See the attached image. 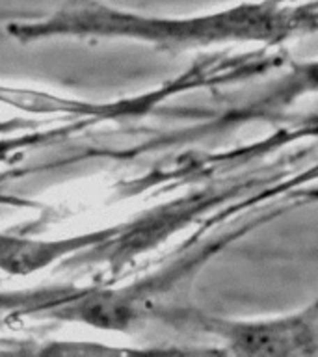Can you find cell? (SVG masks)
<instances>
[{"label":"cell","mask_w":318,"mask_h":357,"mask_svg":"<svg viewBox=\"0 0 318 357\" xmlns=\"http://www.w3.org/2000/svg\"><path fill=\"white\" fill-rule=\"evenodd\" d=\"M192 328L245 356H318V300L287 317L225 320L192 314Z\"/></svg>","instance_id":"obj_1"},{"label":"cell","mask_w":318,"mask_h":357,"mask_svg":"<svg viewBox=\"0 0 318 357\" xmlns=\"http://www.w3.org/2000/svg\"><path fill=\"white\" fill-rule=\"evenodd\" d=\"M99 234L66 240H32L0 234V270L10 273H30L47 266L66 253L80 250Z\"/></svg>","instance_id":"obj_2"}]
</instances>
